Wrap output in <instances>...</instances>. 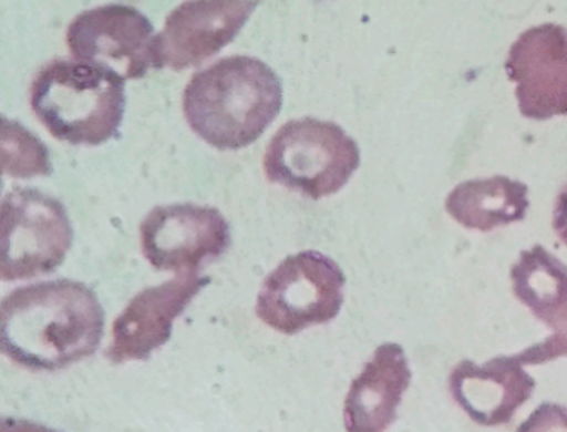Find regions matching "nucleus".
Listing matches in <instances>:
<instances>
[{"label": "nucleus", "mask_w": 567, "mask_h": 432, "mask_svg": "<svg viewBox=\"0 0 567 432\" xmlns=\"http://www.w3.org/2000/svg\"><path fill=\"white\" fill-rule=\"evenodd\" d=\"M208 282V276L181 272L138 292L112 326V342L105 352L109 361L124 364L151 358L152 352L167 344L175 319Z\"/></svg>", "instance_id": "nucleus-11"}, {"label": "nucleus", "mask_w": 567, "mask_h": 432, "mask_svg": "<svg viewBox=\"0 0 567 432\" xmlns=\"http://www.w3.org/2000/svg\"><path fill=\"white\" fill-rule=\"evenodd\" d=\"M74 241L68 209L38 188L9 192L2 202V279L19 281L55 271Z\"/></svg>", "instance_id": "nucleus-6"}, {"label": "nucleus", "mask_w": 567, "mask_h": 432, "mask_svg": "<svg viewBox=\"0 0 567 432\" xmlns=\"http://www.w3.org/2000/svg\"><path fill=\"white\" fill-rule=\"evenodd\" d=\"M410 364L396 342L378 346L373 358L351 382L344 399L347 432H384L396 419L398 405L411 384Z\"/></svg>", "instance_id": "nucleus-14"}, {"label": "nucleus", "mask_w": 567, "mask_h": 432, "mask_svg": "<svg viewBox=\"0 0 567 432\" xmlns=\"http://www.w3.org/2000/svg\"><path fill=\"white\" fill-rule=\"evenodd\" d=\"M343 269L320 251H300L285 258L261 285L257 315L284 335L333 321L344 301Z\"/></svg>", "instance_id": "nucleus-5"}, {"label": "nucleus", "mask_w": 567, "mask_h": 432, "mask_svg": "<svg viewBox=\"0 0 567 432\" xmlns=\"http://www.w3.org/2000/svg\"><path fill=\"white\" fill-rule=\"evenodd\" d=\"M513 292L554 335L517 354L523 364H544L567 356V265L543 245L520 253L511 268Z\"/></svg>", "instance_id": "nucleus-12"}, {"label": "nucleus", "mask_w": 567, "mask_h": 432, "mask_svg": "<svg viewBox=\"0 0 567 432\" xmlns=\"http://www.w3.org/2000/svg\"><path fill=\"white\" fill-rule=\"evenodd\" d=\"M125 80L112 70L54 60L31 85V106L52 136L97 146L118 135L125 113Z\"/></svg>", "instance_id": "nucleus-3"}, {"label": "nucleus", "mask_w": 567, "mask_h": 432, "mask_svg": "<svg viewBox=\"0 0 567 432\" xmlns=\"http://www.w3.org/2000/svg\"><path fill=\"white\" fill-rule=\"evenodd\" d=\"M536 381L516 356H497L484 364L461 361L450 374V392L471 421L504 425L529 401Z\"/></svg>", "instance_id": "nucleus-13"}, {"label": "nucleus", "mask_w": 567, "mask_h": 432, "mask_svg": "<svg viewBox=\"0 0 567 432\" xmlns=\"http://www.w3.org/2000/svg\"><path fill=\"white\" fill-rule=\"evenodd\" d=\"M104 326L97 295L72 279L22 286L0 306L2 352L31 371H58L94 354Z\"/></svg>", "instance_id": "nucleus-1"}, {"label": "nucleus", "mask_w": 567, "mask_h": 432, "mask_svg": "<svg viewBox=\"0 0 567 432\" xmlns=\"http://www.w3.org/2000/svg\"><path fill=\"white\" fill-rule=\"evenodd\" d=\"M553 228L557 238L567 246V185L557 195L553 213Z\"/></svg>", "instance_id": "nucleus-18"}, {"label": "nucleus", "mask_w": 567, "mask_h": 432, "mask_svg": "<svg viewBox=\"0 0 567 432\" xmlns=\"http://www.w3.org/2000/svg\"><path fill=\"white\" fill-rule=\"evenodd\" d=\"M260 0H187L152 43L155 69L181 70L217 55L244 29Z\"/></svg>", "instance_id": "nucleus-9"}, {"label": "nucleus", "mask_w": 567, "mask_h": 432, "mask_svg": "<svg viewBox=\"0 0 567 432\" xmlns=\"http://www.w3.org/2000/svg\"><path fill=\"white\" fill-rule=\"evenodd\" d=\"M4 172L14 178H32L52 172L44 143L8 119H4Z\"/></svg>", "instance_id": "nucleus-16"}, {"label": "nucleus", "mask_w": 567, "mask_h": 432, "mask_svg": "<svg viewBox=\"0 0 567 432\" xmlns=\"http://www.w3.org/2000/svg\"><path fill=\"white\" fill-rule=\"evenodd\" d=\"M357 142L333 122L300 119L285 123L265 152L271 183L311 199L340 192L360 166Z\"/></svg>", "instance_id": "nucleus-4"}, {"label": "nucleus", "mask_w": 567, "mask_h": 432, "mask_svg": "<svg viewBox=\"0 0 567 432\" xmlns=\"http://www.w3.org/2000/svg\"><path fill=\"white\" fill-rule=\"evenodd\" d=\"M506 73L516 83L520 115L549 120L567 115V29L543 23L511 45Z\"/></svg>", "instance_id": "nucleus-10"}, {"label": "nucleus", "mask_w": 567, "mask_h": 432, "mask_svg": "<svg viewBox=\"0 0 567 432\" xmlns=\"http://www.w3.org/2000/svg\"><path fill=\"white\" fill-rule=\"evenodd\" d=\"M284 105V85L274 69L247 55L227 56L192 76L184 92L190 128L218 150L257 142Z\"/></svg>", "instance_id": "nucleus-2"}, {"label": "nucleus", "mask_w": 567, "mask_h": 432, "mask_svg": "<svg viewBox=\"0 0 567 432\" xmlns=\"http://www.w3.org/2000/svg\"><path fill=\"white\" fill-rule=\"evenodd\" d=\"M142 251L154 268L197 272L230 246V225L214 206L175 203L152 209L141 225Z\"/></svg>", "instance_id": "nucleus-7"}, {"label": "nucleus", "mask_w": 567, "mask_h": 432, "mask_svg": "<svg viewBox=\"0 0 567 432\" xmlns=\"http://www.w3.org/2000/svg\"><path fill=\"white\" fill-rule=\"evenodd\" d=\"M517 432H567L566 405L543 402L517 428Z\"/></svg>", "instance_id": "nucleus-17"}, {"label": "nucleus", "mask_w": 567, "mask_h": 432, "mask_svg": "<svg viewBox=\"0 0 567 432\" xmlns=\"http://www.w3.org/2000/svg\"><path fill=\"white\" fill-rule=\"evenodd\" d=\"M0 432H61L39 422L29 421V419L4 418Z\"/></svg>", "instance_id": "nucleus-19"}, {"label": "nucleus", "mask_w": 567, "mask_h": 432, "mask_svg": "<svg viewBox=\"0 0 567 432\" xmlns=\"http://www.w3.org/2000/svg\"><path fill=\"white\" fill-rule=\"evenodd\" d=\"M527 195V185L509 176L474 178L454 186L444 208L464 228L487 233L523 222L529 209Z\"/></svg>", "instance_id": "nucleus-15"}, {"label": "nucleus", "mask_w": 567, "mask_h": 432, "mask_svg": "<svg viewBox=\"0 0 567 432\" xmlns=\"http://www.w3.org/2000/svg\"><path fill=\"white\" fill-rule=\"evenodd\" d=\"M154 25L131 6L109 3L85 10L68 29V45L78 62L102 66L124 80L142 79L154 66Z\"/></svg>", "instance_id": "nucleus-8"}]
</instances>
